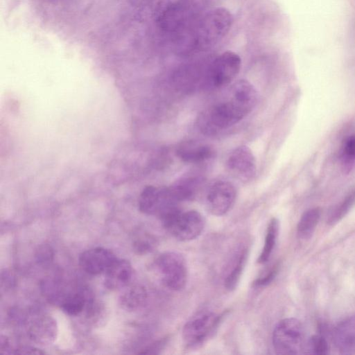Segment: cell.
<instances>
[{"label":"cell","instance_id":"cell-25","mask_svg":"<svg viewBox=\"0 0 355 355\" xmlns=\"http://www.w3.org/2000/svg\"><path fill=\"white\" fill-rule=\"evenodd\" d=\"M133 245L137 253L146 254L153 250L155 240L152 236L144 234L135 241Z\"/></svg>","mask_w":355,"mask_h":355},{"label":"cell","instance_id":"cell-4","mask_svg":"<svg viewBox=\"0 0 355 355\" xmlns=\"http://www.w3.org/2000/svg\"><path fill=\"white\" fill-rule=\"evenodd\" d=\"M304 328L297 319L285 318L275 326L272 345L277 354H297L304 349Z\"/></svg>","mask_w":355,"mask_h":355},{"label":"cell","instance_id":"cell-23","mask_svg":"<svg viewBox=\"0 0 355 355\" xmlns=\"http://www.w3.org/2000/svg\"><path fill=\"white\" fill-rule=\"evenodd\" d=\"M248 256V251L245 248L240 253L234 268L229 272L225 279V286L227 290L232 291L236 287L245 268Z\"/></svg>","mask_w":355,"mask_h":355},{"label":"cell","instance_id":"cell-12","mask_svg":"<svg viewBox=\"0 0 355 355\" xmlns=\"http://www.w3.org/2000/svg\"><path fill=\"white\" fill-rule=\"evenodd\" d=\"M116 259L111 250L94 248L80 254L79 265L86 272L95 275L105 273Z\"/></svg>","mask_w":355,"mask_h":355},{"label":"cell","instance_id":"cell-24","mask_svg":"<svg viewBox=\"0 0 355 355\" xmlns=\"http://www.w3.org/2000/svg\"><path fill=\"white\" fill-rule=\"evenodd\" d=\"M304 349L306 350V354L322 355L329 353V346L324 337L314 335L308 340Z\"/></svg>","mask_w":355,"mask_h":355},{"label":"cell","instance_id":"cell-26","mask_svg":"<svg viewBox=\"0 0 355 355\" xmlns=\"http://www.w3.org/2000/svg\"><path fill=\"white\" fill-rule=\"evenodd\" d=\"M279 270V264H275L270 270L261 277L257 279L254 283V286L261 287L269 284L276 277Z\"/></svg>","mask_w":355,"mask_h":355},{"label":"cell","instance_id":"cell-10","mask_svg":"<svg viewBox=\"0 0 355 355\" xmlns=\"http://www.w3.org/2000/svg\"><path fill=\"white\" fill-rule=\"evenodd\" d=\"M241 67L239 55L231 51L219 55L213 62L211 76L216 87H223L230 84L239 74Z\"/></svg>","mask_w":355,"mask_h":355},{"label":"cell","instance_id":"cell-16","mask_svg":"<svg viewBox=\"0 0 355 355\" xmlns=\"http://www.w3.org/2000/svg\"><path fill=\"white\" fill-rule=\"evenodd\" d=\"M203 183L199 176H187L168 187L173 199L176 202L190 200L195 198Z\"/></svg>","mask_w":355,"mask_h":355},{"label":"cell","instance_id":"cell-1","mask_svg":"<svg viewBox=\"0 0 355 355\" xmlns=\"http://www.w3.org/2000/svg\"><path fill=\"white\" fill-rule=\"evenodd\" d=\"M233 16L225 8L210 10L196 22L188 33V44L191 50L209 49L229 32L233 24Z\"/></svg>","mask_w":355,"mask_h":355},{"label":"cell","instance_id":"cell-20","mask_svg":"<svg viewBox=\"0 0 355 355\" xmlns=\"http://www.w3.org/2000/svg\"><path fill=\"white\" fill-rule=\"evenodd\" d=\"M279 232V221L272 218L268 224L264 245L257 259L259 263H265L269 259L275 248Z\"/></svg>","mask_w":355,"mask_h":355},{"label":"cell","instance_id":"cell-19","mask_svg":"<svg viewBox=\"0 0 355 355\" xmlns=\"http://www.w3.org/2000/svg\"><path fill=\"white\" fill-rule=\"evenodd\" d=\"M339 161L345 174L350 173L355 168V135L344 141L339 153Z\"/></svg>","mask_w":355,"mask_h":355},{"label":"cell","instance_id":"cell-9","mask_svg":"<svg viewBox=\"0 0 355 355\" xmlns=\"http://www.w3.org/2000/svg\"><path fill=\"white\" fill-rule=\"evenodd\" d=\"M236 192L230 182L220 180L214 182L209 189L206 196V206L213 215L225 214L233 206Z\"/></svg>","mask_w":355,"mask_h":355},{"label":"cell","instance_id":"cell-22","mask_svg":"<svg viewBox=\"0 0 355 355\" xmlns=\"http://www.w3.org/2000/svg\"><path fill=\"white\" fill-rule=\"evenodd\" d=\"M88 298L84 291L67 295L60 303L62 309L69 315H76L83 311L88 303Z\"/></svg>","mask_w":355,"mask_h":355},{"label":"cell","instance_id":"cell-8","mask_svg":"<svg viewBox=\"0 0 355 355\" xmlns=\"http://www.w3.org/2000/svg\"><path fill=\"white\" fill-rule=\"evenodd\" d=\"M226 166L234 178L243 182L253 180L257 172L255 157L246 146H240L230 153Z\"/></svg>","mask_w":355,"mask_h":355},{"label":"cell","instance_id":"cell-15","mask_svg":"<svg viewBox=\"0 0 355 355\" xmlns=\"http://www.w3.org/2000/svg\"><path fill=\"white\" fill-rule=\"evenodd\" d=\"M334 340L337 349L343 354H355V316L351 317L336 328Z\"/></svg>","mask_w":355,"mask_h":355},{"label":"cell","instance_id":"cell-6","mask_svg":"<svg viewBox=\"0 0 355 355\" xmlns=\"http://www.w3.org/2000/svg\"><path fill=\"white\" fill-rule=\"evenodd\" d=\"M220 316L211 311H202L192 316L182 329V339L188 347L202 345L214 332Z\"/></svg>","mask_w":355,"mask_h":355},{"label":"cell","instance_id":"cell-30","mask_svg":"<svg viewBox=\"0 0 355 355\" xmlns=\"http://www.w3.org/2000/svg\"><path fill=\"white\" fill-rule=\"evenodd\" d=\"M10 343L6 336H1L0 339V354H10Z\"/></svg>","mask_w":355,"mask_h":355},{"label":"cell","instance_id":"cell-7","mask_svg":"<svg viewBox=\"0 0 355 355\" xmlns=\"http://www.w3.org/2000/svg\"><path fill=\"white\" fill-rule=\"evenodd\" d=\"M169 189L146 186L139 198V209L141 212L160 218L164 214L177 206Z\"/></svg>","mask_w":355,"mask_h":355},{"label":"cell","instance_id":"cell-2","mask_svg":"<svg viewBox=\"0 0 355 355\" xmlns=\"http://www.w3.org/2000/svg\"><path fill=\"white\" fill-rule=\"evenodd\" d=\"M251 112L232 95L225 101L203 111L198 118V126L205 135H214L241 121Z\"/></svg>","mask_w":355,"mask_h":355},{"label":"cell","instance_id":"cell-18","mask_svg":"<svg viewBox=\"0 0 355 355\" xmlns=\"http://www.w3.org/2000/svg\"><path fill=\"white\" fill-rule=\"evenodd\" d=\"M321 210L315 207L306 210L302 215L297 225V233L299 238L307 239L311 237L319 222Z\"/></svg>","mask_w":355,"mask_h":355},{"label":"cell","instance_id":"cell-21","mask_svg":"<svg viewBox=\"0 0 355 355\" xmlns=\"http://www.w3.org/2000/svg\"><path fill=\"white\" fill-rule=\"evenodd\" d=\"M355 205V187L353 188L330 211L327 219L329 225H335L341 220Z\"/></svg>","mask_w":355,"mask_h":355},{"label":"cell","instance_id":"cell-28","mask_svg":"<svg viewBox=\"0 0 355 355\" xmlns=\"http://www.w3.org/2000/svg\"><path fill=\"white\" fill-rule=\"evenodd\" d=\"M52 256V250L47 246H42L40 248L37 254V260L42 263L48 262L51 260Z\"/></svg>","mask_w":355,"mask_h":355},{"label":"cell","instance_id":"cell-3","mask_svg":"<svg viewBox=\"0 0 355 355\" xmlns=\"http://www.w3.org/2000/svg\"><path fill=\"white\" fill-rule=\"evenodd\" d=\"M164 227L176 239L189 241L198 237L205 227L203 216L196 210L182 211L178 207L160 218Z\"/></svg>","mask_w":355,"mask_h":355},{"label":"cell","instance_id":"cell-17","mask_svg":"<svg viewBox=\"0 0 355 355\" xmlns=\"http://www.w3.org/2000/svg\"><path fill=\"white\" fill-rule=\"evenodd\" d=\"M147 298L146 288L139 284L128 286L120 296L121 306L127 311H135L141 306Z\"/></svg>","mask_w":355,"mask_h":355},{"label":"cell","instance_id":"cell-27","mask_svg":"<svg viewBox=\"0 0 355 355\" xmlns=\"http://www.w3.org/2000/svg\"><path fill=\"white\" fill-rule=\"evenodd\" d=\"M14 354H35L40 355L44 354L41 349L30 346H22L15 349Z\"/></svg>","mask_w":355,"mask_h":355},{"label":"cell","instance_id":"cell-14","mask_svg":"<svg viewBox=\"0 0 355 355\" xmlns=\"http://www.w3.org/2000/svg\"><path fill=\"white\" fill-rule=\"evenodd\" d=\"M176 155L185 163L198 164L211 159L214 150L209 146L198 141H185L180 144Z\"/></svg>","mask_w":355,"mask_h":355},{"label":"cell","instance_id":"cell-29","mask_svg":"<svg viewBox=\"0 0 355 355\" xmlns=\"http://www.w3.org/2000/svg\"><path fill=\"white\" fill-rule=\"evenodd\" d=\"M166 343L165 340H160L157 342L155 344L149 346L146 349H144V351L139 352L140 354H157L159 353V350H160L162 346Z\"/></svg>","mask_w":355,"mask_h":355},{"label":"cell","instance_id":"cell-13","mask_svg":"<svg viewBox=\"0 0 355 355\" xmlns=\"http://www.w3.org/2000/svg\"><path fill=\"white\" fill-rule=\"evenodd\" d=\"M132 275L130 263L125 259H116L105 272V285L112 290L128 286Z\"/></svg>","mask_w":355,"mask_h":355},{"label":"cell","instance_id":"cell-5","mask_svg":"<svg viewBox=\"0 0 355 355\" xmlns=\"http://www.w3.org/2000/svg\"><path fill=\"white\" fill-rule=\"evenodd\" d=\"M164 284L171 290L182 289L187 280L188 271L184 258L176 252H166L155 261Z\"/></svg>","mask_w":355,"mask_h":355},{"label":"cell","instance_id":"cell-11","mask_svg":"<svg viewBox=\"0 0 355 355\" xmlns=\"http://www.w3.org/2000/svg\"><path fill=\"white\" fill-rule=\"evenodd\" d=\"M28 338L35 343L49 345L54 343L58 335L56 320L51 315L40 314L32 318L27 326Z\"/></svg>","mask_w":355,"mask_h":355}]
</instances>
